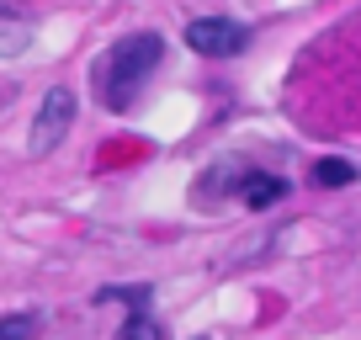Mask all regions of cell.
I'll list each match as a JSON object with an SVG mask.
<instances>
[{"label":"cell","mask_w":361,"mask_h":340,"mask_svg":"<svg viewBox=\"0 0 361 340\" xmlns=\"http://www.w3.org/2000/svg\"><path fill=\"white\" fill-rule=\"evenodd\" d=\"M159 54H165V37L159 32H133V37H123L117 48H106V54L96 59L90 85H96V96H102L106 112H123V107L133 102L138 85L159 69Z\"/></svg>","instance_id":"6da1fadb"},{"label":"cell","mask_w":361,"mask_h":340,"mask_svg":"<svg viewBox=\"0 0 361 340\" xmlns=\"http://www.w3.org/2000/svg\"><path fill=\"white\" fill-rule=\"evenodd\" d=\"M69 123H75V91L69 85H54V91L37 102L32 112V133H27V154H54L64 144Z\"/></svg>","instance_id":"7a4b0ae2"},{"label":"cell","mask_w":361,"mask_h":340,"mask_svg":"<svg viewBox=\"0 0 361 340\" xmlns=\"http://www.w3.org/2000/svg\"><path fill=\"white\" fill-rule=\"evenodd\" d=\"M245 43H250V27L234 22V16H197V22H186V48L192 54L234 59V54H245Z\"/></svg>","instance_id":"3957f363"},{"label":"cell","mask_w":361,"mask_h":340,"mask_svg":"<svg viewBox=\"0 0 361 340\" xmlns=\"http://www.w3.org/2000/svg\"><path fill=\"white\" fill-rule=\"evenodd\" d=\"M32 37H37L32 16L11 11V6H0V59H16V54H27V48H32Z\"/></svg>","instance_id":"277c9868"},{"label":"cell","mask_w":361,"mask_h":340,"mask_svg":"<svg viewBox=\"0 0 361 340\" xmlns=\"http://www.w3.org/2000/svg\"><path fill=\"white\" fill-rule=\"evenodd\" d=\"M293 192V181H282V176H245V207H276L282 197Z\"/></svg>","instance_id":"5b68a950"},{"label":"cell","mask_w":361,"mask_h":340,"mask_svg":"<svg viewBox=\"0 0 361 340\" xmlns=\"http://www.w3.org/2000/svg\"><path fill=\"white\" fill-rule=\"evenodd\" d=\"M308 181L314 186H329V192H335V186H350L356 181V165H350V159H314V170H308Z\"/></svg>","instance_id":"8992f818"},{"label":"cell","mask_w":361,"mask_h":340,"mask_svg":"<svg viewBox=\"0 0 361 340\" xmlns=\"http://www.w3.org/2000/svg\"><path fill=\"white\" fill-rule=\"evenodd\" d=\"M43 335V319L37 314H11V319H0V340H37Z\"/></svg>","instance_id":"52a82bcc"},{"label":"cell","mask_w":361,"mask_h":340,"mask_svg":"<svg viewBox=\"0 0 361 340\" xmlns=\"http://www.w3.org/2000/svg\"><path fill=\"white\" fill-rule=\"evenodd\" d=\"M117 340H165V329H159L149 314H133V319L123 324V335H117Z\"/></svg>","instance_id":"ba28073f"},{"label":"cell","mask_w":361,"mask_h":340,"mask_svg":"<svg viewBox=\"0 0 361 340\" xmlns=\"http://www.w3.org/2000/svg\"><path fill=\"white\" fill-rule=\"evenodd\" d=\"M197 340H207V335H197Z\"/></svg>","instance_id":"9c48e42d"}]
</instances>
